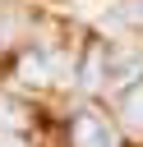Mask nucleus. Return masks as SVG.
<instances>
[{"instance_id": "1", "label": "nucleus", "mask_w": 143, "mask_h": 147, "mask_svg": "<svg viewBox=\"0 0 143 147\" xmlns=\"http://www.w3.org/2000/svg\"><path fill=\"white\" fill-rule=\"evenodd\" d=\"M74 147H120V138H115L111 119L83 110V115H74Z\"/></svg>"}, {"instance_id": "2", "label": "nucleus", "mask_w": 143, "mask_h": 147, "mask_svg": "<svg viewBox=\"0 0 143 147\" xmlns=\"http://www.w3.org/2000/svg\"><path fill=\"white\" fill-rule=\"evenodd\" d=\"M111 51H115L111 41H92V46H88V55H83V69H78V83H83L88 92L106 83V60H111Z\"/></svg>"}, {"instance_id": "3", "label": "nucleus", "mask_w": 143, "mask_h": 147, "mask_svg": "<svg viewBox=\"0 0 143 147\" xmlns=\"http://www.w3.org/2000/svg\"><path fill=\"white\" fill-rule=\"evenodd\" d=\"M51 74H55V60H51L46 51H28V55L18 60V78H23V83H51Z\"/></svg>"}, {"instance_id": "4", "label": "nucleus", "mask_w": 143, "mask_h": 147, "mask_svg": "<svg viewBox=\"0 0 143 147\" xmlns=\"http://www.w3.org/2000/svg\"><path fill=\"white\" fill-rule=\"evenodd\" d=\"M143 69V60L134 55V51H111V60H106V83H125V78H134Z\"/></svg>"}, {"instance_id": "5", "label": "nucleus", "mask_w": 143, "mask_h": 147, "mask_svg": "<svg viewBox=\"0 0 143 147\" xmlns=\"http://www.w3.org/2000/svg\"><path fill=\"white\" fill-rule=\"evenodd\" d=\"M120 115H125L134 129H143V83L125 87V96H120Z\"/></svg>"}, {"instance_id": "6", "label": "nucleus", "mask_w": 143, "mask_h": 147, "mask_svg": "<svg viewBox=\"0 0 143 147\" xmlns=\"http://www.w3.org/2000/svg\"><path fill=\"white\" fill-rule=\"evenodd\" d=\"M18 119H23V110L9 96H0V129H18Z\"/></svg>"}, {"instance_id": "7", "label": "nucleus", "mask_w": 143, "mask_h": 147, "mask_svg": "<svg viewBox=\"0 0 143 147\" xmlns=\"http://www.w3.org/2000/svg\"><path fill=\"white\" fill-rule=\"evenodd\" d=\"M115 18H120V23H134V28H143V0H125Z\"/></svg>"}, {"instance_id": "8", "label": "nucleus", "mask_w": 143, "mask_h": 147, "mask_svg": "<svg viewBox=\"0 0 143 147\" xmlns=\"http://www.w3.org/2000/svg\"><path fill=\"white\" fill-rule=\"evenodd\" d=\"M0 147H28V142H23L18 133H9V129H5V133H0Z\"/></svg>"}]
</instances>
